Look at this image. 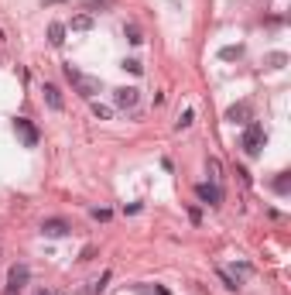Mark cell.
I'll use <instances>...</instances> for the list:
<instances>
[{
  "label": "cell",
  "mask_w": 291,
  "mask_h": 295,
  "mask_svg": "<svg viewBox=\"0 0 291 295\" xmlns=\"http://www.w3.org/2000/svg\"><path fill=\"white\" fill-rule=\"evenodd\" d=\"M240 148H243V151H247L250 158H253V155H260V148H264V124H260V120H250V124H247Z\"/></svg>",
  "instance_id": "cell-1"
},
{
  "label": "cell",
  "mask_w": 291,
  "mask_h": 295,
  "mask_svg": "<svg viewBox=\"0 0 291 295\" xmlns=\"http://www.w3.org/2000/svg\"><path fill=\"white\" fill-rule=\"evenodd\" d=\"M72 82H76V93H79L82 100H96V93L103 89V82H99L96 76H82V72H79Z\"/></svg>",
  "instance_id": "cell-2"
},
{
  "label": "cell",
  "mask_w": 291,
  "mask_h": 295,
  "mask_svg": "<svg viewBox=\"0 0 291 295\" xmlns=\"http://www.w3.org/2000/svg\"><path fill=\"white\" fill-rule=\"evenodd\" d=\"M28 278H31L28 264H14V268H11V275H7V292H4V295H18L21 288L28 285Z\"/></svg>",
  "instance_id": "cell-3"
},
{
  "label": "cell",
  "mask_w": 291,
  "mask_h": 295,
  "mask_svg": "<svg viewBox=\"0 0 291 295\" xmlns=\"http://www.w3.org/2000/svg\"><path fill=\"white\" fill-rule=\"evenodd\" d=\"M14 131L21 134V141H24V148H35V144H38V127H35L31 120L18 117V120H14Z\"/></svg>",
  "instance_id": "cell-4"
},
{
  "label": "cell",
  "mask_w": 291,
  "mask_h": 295,
  "mask_svg": "<svg viewBox=\"0 0 291 295\" xmlns=\"http://www.w3.org/2000/svg\"><path fill=\"white\" fill-rule=\"evenodd\" d=\"M195 196L202 199V203H209V206H219L223 203V189L216 182H202V185H195Z\"/></svg>",
  "instance_id": "cell-5"
},
{
  "label": "cell",
  "mask_w": 291,
  "mask_h": 295,
  "mask_svg": "<svg viewBox=\"0 0 291 295\" xmlns=\"http://www.w3.org/2000/svg\"><path fill=\"white\" fill-rule=\"evenodd\" d=\"M137 100H140V89H134V86H120V89L113 93V103L116 107H123V110L137 107Z\"/></svg>",
  "instance_id": "cell-6"
},
{
  "label": "cell",
  "mask_w": 291,
  "mask_h": 295,
  "mask_svg": "<svg viewBox=\"0 0 291 295\" xmlns=\"http://www.w3.org/2000/svg\"><path fill=\"white\" fill-rule=\"evenodd\" d=\"M69 230H72V227H69L65 220H45V223H41V234L45 237H65Z\"/></svg>",
  "instance_id": "cell-7"
},
{
  "label": "cell",
  "mask_w": 291,
  "mask_h": 295,
  "mask_svg": "<svg viewBox=\"0 0 291 295\" xmlns=\"http://www.w3.org/2000/svg\"><path fill=\"white\" fill-rule=\"evenodd\" d=\"M247 117H250V103H236L226 110V120H233V124H250Z\"/></svg>",
  "instance_id": "cell-8"
},
{
  "label": "cell",
  "mask_w": 291,
  "mask_h": 295,
  "mask_svg": "<svg viewBox=\"0 0 291 295\" xmlns=\"http://www.w3.org/2000/svg\"><path fill=\"white\" fill-rule=\"evenodd\" d=\"M45 103H48L52 110H62V107H65V100H62V93H58V86L45 82Z\"/></svg>",
  "instance_id": "cell-9"
},
{
  "label": "cell",
  "mask_w": 291,
  "mask_h": 295,
  "mask_svg": "<svg viewBox=\"0 0 291 295\" xmlns=\"http://www.w3.org/2000/svg\"><path fill=\"white\" fill-rule=\"evenodd\" d=\"M65 31H69V28H65V24H58V21H52V24H48V41H52V45H65Z\"/></svg>",
  "instance_id": "cell-10"
},
{
  "label": "cell",
  "mask_w": 291,
  "mask_h": 295,
  "mask_svg": "<svg viewBox=\"0 0 291 295\" xmlns=\"http://www.w3.org/2000/svg\"><path fill=\"white\" fill-rule=\"evenodd\" d=\"M69 28H72V31H89V28H93V14H76Z\"/></svg>",
  "instance_id": "cell-11"
},
{
  "label": "cell",
  "mask_w": 291,
  "mask_h": 295,
  "mask_svg": "<svg viewBox=\"0 0 291 295\" xmlns=\"http://www.w3.org/2000/svg\"><path fill=\"white\" fill-rule=\"evenodd\" d=\"M219 278H223V285H226V288H230V292H236V288H240V285H243V281H240V275H230V271H226V268H219Z\"/></svg>",
  "instance_id": "cell-12"
},
{
  "label": "cell",
  "mask_w": 291,
  "mask_h": 295,
  "mask_svg": "<svg viewBox=\"0 0 291 295\" xmlns=\"http://www.w3.org/2000/svg\"><path fill=\"white\" fill-rule=\"evenodd\" d=\"M86 4V11H110L113 7V0H82Z\"/></svg>",
  "instance_id": "cell-13"
},
{
  "label": "cell",
  "mask_w": 291,
  "mask_h": 295,
  "mask_svg": "<svg viewBox=\"0 0 291 295\" xmlns=\"http://www.w3.org/2000/svg\"><path fill=\"white\" fill-rule=\"evenodd\" d=\"M219 59H226V62L240 59V45H226V48H219Z\"/></svg>",
  "instance_id": "cell-14"
},
{
  "label": "cell",
  "mask_w": 291,
  "mask_h": 295,
  "mask_svg": "<svg viewBox=\"0 0 291 295\" xmlns=\"http://www.w3.org/2000/svg\"><path fill=\"white\" fill-rule=\"evenodd\" d=\"M93 114H96L99 120H110V117H113V110H110V107H103V103H96V100H93Z\"/></svg>",
  "instance_id": "cell-15"
},
{
  "label": "cell",
  "mask_w": 291,
  "mask_h": 295,
  "mask_svg": "<svg viewBox=\"0 0 291 295\" xmlns=\"http://www.w3.org/2000/svg\"><path fill=\"white\" fill-rule=\"evenodd\" d=\"M192 120H195V114H192V110H185V114L178 117V124H175V127H178V131H185V127H189Z\"/></svg>",
  "instance_id": "cell-16"
},
{
  "label": "cell",
  "mask_w": 291,
  "mask_h": 295,
  "mask_svg": "<svg viewBox=\"0 0 291 295\" xmlns=\"http://www.w3.org/2000/svg\"><path fill=\"white\" fill-rule=\"evenodd\" d=\"M123 69H127V72H134V76H140V72H144V65H140L137 59H127V62H123Z\"/></svg>",
  "instance_id": "cell-17"
},
{
  "label": "cell",
  "mask_w": 291,
  "mask_h": 295,
  "mask_svg": "<svg viewBox=\"0 0 291 295\" xmlns=\"http://www.w3.org/2000/svg\"><path fill=\"white\" fill-rule=\"evenodd\" d=\"M127 41H130V45H140V41H144V38H140V31H137L134 24L127 28Z\"/></svg>",
  "instance_id": "cell-18"
},
{
  "label": "cell",
  "mask_w": 291,
  "mask_h": 295,
  "mask_svg": "<svg viewBox=\"0 0 291 295\" xmlns=\"http://www.w3.org/2000/svg\"><path fill=\"white\" fill-rule=\"evenodd\" d=\"M288 185H291L288 175H277V178H274V189H277V192H288Z\"/></svg>",
  "instance_id": "cell-19"
},
{
  "label": "cell",
  "mask_w": 291,
  "mask_h": 295,
  "mask_svg": "<svg viewBox=\"0 0 291 295\" xmlns=\"http://www.w3.org/2000/svg\"><path fill=\"white\" fill-rule=\"evenodd\" d=\"M206 168H209V178H219V161H216V158H209V165H206Z\"/></svg>",
  "instance_id": "cell-20"
},
{
  "label": "cell",
  "mask_w": 291,
  "mask_h": 295,
  "mask_svg": "<svg viewBox=\"0 0 291 295\" xmlns=\"http://www.w3.org/2000/svg\"><path fill=\"white\" fill-rule=\"evenodd\" d=\"M267 62H271L274 69H281V65H284V62H288V59H284V55H281V52H274V55H271V59H267Z\"/></svg>",
  "instance_id": "cell-21"
},
{
  "label": "cell",
  "mask_w": 291,
  "mask_h": 295,
  "mask_svg": "<svg viewBox=\"0 0 291 295\" xmlns=\"http://www.w3.org/2000/svg\"><path fill=\"white\" fill-rule=\"evenodd\" d=\"M93 254H96V247H82V254H79V261H89Z\"/></svg>",
  "instance_id": "cell-22"
},
{
  "label": "cell",
  "mask_w": 291,
  "mask_h": 295,
  "mask_svg": "<svg viewBox=\"0 0 291 295\" xmlns=\"http://www.w3.org/2000/svg\"><path fill=\"white\" fill-rule=\"evenodd\" d=\"M35 295H65V292H52V288H38Z\"/></svg>",
  "instance_id": "cell-23"
},
{
  "label": "cell",
  "mask_w": 291,
  "mask_h": 295,
  "mask_svg": "<svg viewBox=\"0 0 291 295\" xmlns=\"http://www.w3.org/2000/svg\"><path fill=\"white\" fill-rule=\"evenodd\" d=\"M55 4H65V0H45V7H55Z\"/></svg>",
  "instance_id": "cell-24"
}]
</instances>
